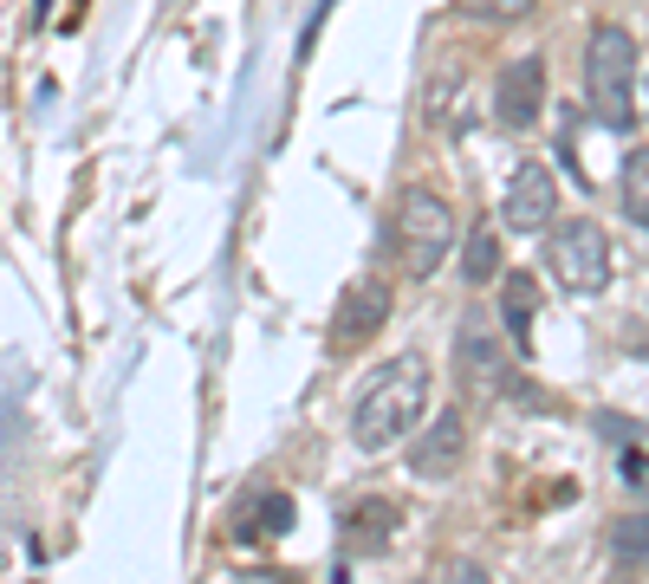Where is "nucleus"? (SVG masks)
<instances>
[{
    "mask_svg": "<svg viewBox=\"0 0 649 584\" xmlns=\"http://www.w3.org/2000/svg\"><path fill=\"white\" fill-rule=\"evenodd\" d=\"M422 409H429V357L403 350V357H390L383 370L364 377L357 409H351V442L364 455H383V448H396L422 423Z\"/></svg>",
    "mask_w": 649,
    "mask_h": 584,
    "instance_id": "f257e3e1",
    "label": "nucleus"
},
{
    "mask_svg": "<svg viewBox=\"0 0 649 584\" xmlns=\"http://www.w3.org/2000/svg\"><path fill=\"white\" fill-rule=\"evenodd\" d=\"M584 105L611 130L637 123V39L611 20L591 27V39H584Z\"/></svg>",
    "mask_w": 649,
    "mask_h": 584,
    "instance_id": "f03ea898",
    "label": "nucleus"
},
{
    "mask_svg": "<svg viewBox=\"0 0 649 584\" xmlns=\"http://www.w3.org/2000/svg\"><path fill=\"white\" fill-rule=\"evenodd\" d=\"M396 260L410 279H429V273L442 267V254L455 247V208H449V195L435 189H403L396 195Z\"/></svg>",
    "mask_w": 649,
    "mask_h": 584,
    "instance_id": "7ed1b4c3",
    "label": "nucleus"
},
{
    "mask_svg": "<svg viewBox=\"0 0 649 584\" xmlns=\"http://www.w3.org/2000/svg\"><path fill=\"white\" fill-rule=\"evenodd\" d=\"M545 267H552V279H559L566 293H578V299L604 293V279H611V234L598 228L591 215L552 221V228H545Z\"/></svg>",
    "mask_w": 649,
    "mask_h": 584,
    "instance_id": "20e7f679",
    "label": "nucleus"
},
{
    "mask_svg": "<svg viewBox=\"0 0 649 584\" xmlns=\"http://www.w3.org/2000/svg\"><path fill=\"white\" fill-rule=\"evenodd\" d=\"M455 389L474 403V409H494L500 396L513 389V357L500 345V331L474 311V318H461L455 331Z\"/></svg>",
    "mask_w": 649,
    "mask_h": 584,
    "instance_id": "39448f33",
    "label": "nucleus"
},
{
    "mask_svg": "<svg viewBox=\"0 0 649 584\" xmlns=\"http://www.w3.org/2000/svg\"><path fill=\"white\" fill-rule=\"evenodd\" d=\"M559 221V176L545 162H520L513 182L500 195V228H520V234H545Z\"/></svg>",
    "mask_w": 649,
    "mask_h": 584,
    "instance_id": "423d86ee",
    "label": "nucleus"
},
{
    "mask_svg": "<svg viewBox=\"0 0 649 584\" xmlns=\"http://www.w3.org/2000/svg\"><path fill=\"white\" fill-rule=\"evenodd\" d=\"M390 325V286L383 279H351L338 293V311H332V350H364Z\"/></svg>",
    "mask_w": 649,
    "mask_h": 584,
    "instance_id": "0eeeda50",
    "label": "nucleus"
},
{
    "mask_svg": "<svg viewBox=\"0 0 649 584\" xmlns=\"http://www.w3.org/2000/svg\"><path fill=\"white\" fill-rule=\"evenodd\" d=\"M539 105H545V59L527 52V59H513V66L494 78V117L507 130H533Z\"/></svg>",
    "mask_w": 649,
    "mask_h": 584,
    "instance_id": "6e6552de",
    "label": "nucleus"
},
{
    "mask_svg": "<svg viewBox=\"0 0 649 584\" xmlns=\"http://www.w3.org/2000/svg\"><path fill=\"white\" fill-rule=\"evenodd\" d=\"M461 462H468V416H461V409H442V416L416 435L410 474H416V481H449V474H461Z\"/></svg>",
    "mask_w": 649,
    "mask_h": 584,
    "instance_id": "1a4fd4ad",
    "label": "nucleus"
},
{
    "mask_svg": "<svg viewBox=\"0 0 649 584\" xmlns=\"http://www.w3.org/2000/svg\"><path fill=\"white\" fill-rule=\"evenodd\" d=\"M396 526H403V506L383 501V494H357V501L338 506V540L351 545V552H377Z\"/></svg>",
    "mask_w": 649,
    "mask_h": 584,
    "instance_id": "9d476101",
    "label": "nucleus"
},
{
    "mask_svg": "<svg viewBox=\"0 0 649 584\" xmlns=\"http://www.w3.org/2000/svg\"><path fill=\"white\" fill-rule=\"evenodd\" d=\"M533 311H539V279L533 273H507L500 279V318H507V345L533 350Z\"/></svg>",
    "mask_w": 649,
    "mask_h": 584,
    "instance_id": "9b49d317",
    "label": "nucleus"
},
{
    "mask_svg": "<svg viewBox=\"0 0 649 584\" xmlns=\"http://www.w3.org/2000/svg\"><path fill=\"white\" fill-rule=\"evenodd\" d=\"M461 273H468L474 286H488L500 273V228L494 221H474V234L461 240Z\"/></svg>",
    "mask_w": 649,
    "mask_h": 584,
    "instance_id": "f8f14e48",
    "label": "nucleus"
},
{
    "mask_svg": "<svg viewBox=\"0 0 649 584\" xmlns=\"http://www.w3.org/2000/svg\"><path fill=\"white\" fill-rule=\"evenodd\" d=\"M461 98H468V85H461V72H435L429 78V105H422V111H429V123H435V130H461V123H468V105H461Z\"/></svg>",
    "mask_w": 649,
    "mask_h": 584,
    "instance_id": "ddd939ff",
    "label": "nucleus"
},
{
    "mask_svg": "<svg viewBox=\"0 0 649 584\" xmlns=\"http://www.w3.org/2000/svg\"><path fill=\"white\" fill-rule=\"evenodd\" d=\"M286 526H293V501L286 494H254V513L234 519V540H273Z\"/></svg>",
    "mask_w": 649,
    "mask_h": 584,
    "instance_id": "4468645a",
    "label": "nucleus"
},
{
    "mask_svg": "<svg viewBox=\"0 0 649 584\" xmlns=\"http://www.w3.org/2000/svg\"><path fill=\"white\" fill-rule=\"evenodd\" d=\"M611 558L623 565V572L649 565V513H623V519H611Z\"/></svg>",
    "mask_w": 649,
    "mask_h": 584,
    "instance_id": "2eb2a0df",
    "label": "nucleus"
},
{
    "mask_svg": "<svg viewBox=\"0 0 649 584\" xmlns=\"http://www.w3.org/2000/svg\"><path fill=\"white\" fill-rule=\"evenodd\" d=\"M623 215L649 228V150H630L623 156Z\"/></svg>",
    "mask_w": 649,
    "mask_h": 584,
    "instance_id": "dca6fc26",
    "label": "nucleus"
},
{
    "mask_svg": "<svg viewBox=\"0 0 649 584\" xmlns=\"http://www.w3.org/2000/svg\"><path fill=\"white\" fill-rule=\"evenodd\" d=\"M468 20H494V27H513V20H527L539 0H455Z\"/></svg>",
    "mask_w": 649,
    "mask_h": 584,
    "instance_id": "f3484780",
    "label": "nucleus"
},
{
    "mask_svg": "<svg viewBox=\"0 0 649 584\" xmlns=\"http://www.w3.org/2000/svg\"><path fill=\"white\" fill-rule=\"evenodd\" d=\"M623 481H630L637 494H649V455H643V448H630V455H623Z\"/></svg>",
    "mask_w": 649,
    "mask_h": 584,
    "instance_id": "a211bd4d",
    "label": "nucleus"
},
{
    "mask_svg": "<svg viewBox=\"0 0 649 584\" xmlns=\"http://www.w3.org/2000/svg\"><path fill=\"white\" fill-rule=\"evenodd\" d=\"M449 584H494V578H488L474 558H455V565H449Z\"/></svg>",
    "mask_w": 649,
    "mask_h": 584,
    "instance_id": "6ab92c4d",
    "label": "nucleus"
},
{
    "mask_svg": "<svg viewBox=\"0 0 649 584\" xmlns=\"http://www.w3.org/2000/svg\"><path fill=\"white\" fill-rule=\"evenodd\" d=\"M46 7H52V0H39V13H46Z\"/></svg>",
    "mask_w": 649,
    "mask_h": 584,
    "instance_id": "aec40b11",
    "label": "nucleus"
}]
</instances>
